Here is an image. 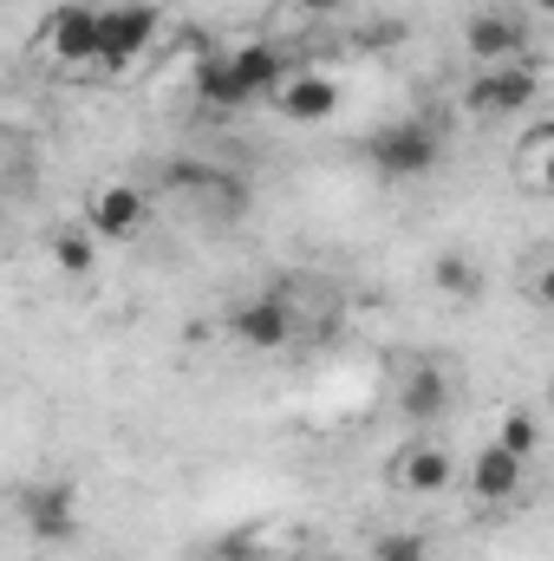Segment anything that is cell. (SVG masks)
Wrapping results in <instances>:
<instances>
[{"instance_id":"44dd1931","label":"cell","mask_w":554,"mask_h":561,"mask_svg":"<svg viewBox=\"0 0 554 561\" xmlns=\"http://www.w3.org/2000/svg\"><path fill=\"white\" fill-rule=\"evenodd\" d=\"M287 7H300V13H333V7H346V0H287Z\"/></svg>"},{"instance_id":"6da1fadb","label":"cell","mask_w":554,"mask_h":561,"mask_svg":"<svg viewBox=\"0 0 554 561\" xmlns=\"http://www.w3.org/2000/svg\"><path fill=\"white\" fill-rule=\"evenodd\" d=\"M280 79H287V59H280L268 39H249L235 53H203L196 59V99L209 112H249L255 99H268Z\"/></svg>"},{"instance_id":"ba28073f","label":"cell","mask_w":554,"mask_h":561,"mask_svg":"<svg viewBox=\"0 0 554 561\" xmlns=\"http://www.w3.org/2000/svg\"><path fill=\"white\" fill-rule=\"evenodd\" d=\"M463 53L470 66H516V59H535L529 53V20L509 13V7H476L463 20Z\"/></svg>"},{"instance_id":"e0dca14e","label":"cell","mask_w":554,"mask_h":561,"mask_svg":"<svg viewBox=\"0 0 554 561\" xmlns=\"http://www.w3.org/2000/svg\"><path fill=\"white\" fill-rule=\"evenodd\" d=\"M496 444H503L509 457L529 463V457L542 450V424H535V412H503V437H496Z\"/></svg>"},{"instance_id":"7a4b0ae2","label":"cell","mask_w":554,"mask_h":561,"mask_svg":"<svg viewBox=\"0 0 554 561\" xmlns=\"http://www.w3.org/2000/svg\"><path fill=\"white\" fill-rule=\"evenodd\" d=\"M535 99H542V66H535V59H516V66H476L470 85H463V112H470L476 125L522 118Z\"/></svg>"},{"instance_id":"ac0fdd59","label":"cell","mask_w":554,"mask_h":561,"mask_svg":"<svg viewBox=\"0 0 554 561\" xmlns=\"http://www.w3.org/2000/svg\"><path fill=\"white\" fill-rule=\"evenodd\" d=\"M549 150H554V131H549V125H535L529 144H522V176H529V190H542V183H549Z\"/></svg>"},{"instance_id":"52a82bcc","label":"cell","mask_w":554,"mask_h":561,"mask_svg":"<svg viewBox=\"0 0 554 561\" xmlns=\"http://www.w3.org/2000/svg\"><path fill=\"white\" fill-rule=\"evenodd\" d=\"M157 26L163 13L150 0H118V7H99V66L118 72V66H138L143 53L157 46Z\"/></svg>"},{"instance_id":"9c48e42d","label":"cell","mask_w":554,"mask_h":561,"mask_svg":"<svg viewBox=\"0 0 554 561\" xmlns=\"http://www.w3.org/2000/svg\"><path fill=\"white\" fill-rule=\"evenodd\" d=\"M20 523H26V536L46 542V549L72 542V536H79V496H72V483H26V490H20Z\"/></svg>"},{"instance_id":"8fae6325","label":"cell","mask_w":554,"mask_h":561,"mask_svg":"<svg viewBox=\"0 0 554 561\" xmlns=\"http://www.w3.org/2000/svg\"><path fill=\"white\" fill-rule=\"evenodd\" d=\"M143 216H150V196H143L138 183H105L92 196V209H85V229L99 242H131L143 229Z\"/></svg>"},{"instance_id":"7402d4cb","label":"cell","mask_w":554,"mask_h":561,"mask_svg":"<svg viewBox=\"0 0 554 561\" xmlns=\"http://www.w3.org/2000/svg\"><path fill=\"white\" fill-rule=\"evenodd\" d=\"M535 7H542V13H549V7H554V0H535Z\"/></svg>"},{"instance_id":"8992f818","label":"cell","mask_w":554,"mask_h":561,"mask_svg":"<svg viewBox=\"0 0 554 561\" xmlns=\"http://www.w3.org/2000/svg\"><path fill=\"white\" fill-rule=\"evenodd\" d=\"M163 183H170L176 196H189V209L209 216V222H235V216H249V203H255V190H249L235 170H216V163H170Z\"/></svg>"},{"instance_id":"2e32d148","label":"cell","mask_w":554,"mask_h":561,"mask_svg":"<svg viewBox=\"0 0 554 561\" xmlns=\"http://www.w3.org/2000/svg\"><path fill=\"white\" fill-rule=\"evenodd\" d=\"M430 280H437V294H457V300H470V294H476V262H470V255H437V262H430Z\"/></svg>"},{"instance_id":"30bf717a","label":"cell","mask_w":554,"mask_h":561,"mask_svg":"<svg viewBox=\"0 0 554 561\" xmlns=\"http://www.w3.org/2000/svg\"><path fill=\"white\" fill-rule=\"evenodd\" d=\"M268 99H275V112L287 118V125H326V118L339 112L346 92H339L326 72H287Z\"/></svg>"},{"instance_id":"9a60e30c","label":"cell","mask_w":554,"mask_h":561,"mask_svg":"<svg viewBox=\"0 0 554 561\" xmlns=\"http://www.w3.org/2000/svg\"><path fill=\"white\" fill-rule=\"evenodd\" d=\"M53 268L72 280H85L92 268H99V236L85 229V222H72V229H59L53 236Z\"/></svg>"},{"instance_id":"277c9868","label":"cell","mask_w":554,"mask_h":561,"mask_svg":"<svg viewBox=\"0 0 554 561\" xmlns=\"http://www.w3.org/2000/svg\"><path fill=\"white\" fill-rule=\"evenodd\" d=\"M249 353H280V346H293V333H300V307H293V287H262V294H249V300H235L229 307V320H222Z\"/></svg>"},{"instance_id":"ffe728a7","label":"cell","mask_w":554,"mask_h":561,"mask_svg":"<svg viewBox=\"0 0 554 561\" xmlns=\"http://www.w3.org/2000/svg\"><path fill=\"white\" fill-rule=\"evenodd\" d=\"M372 561H430V556H424L417 536H385V542L372 549Z\"/></svg>"},{"instance_id":"d6986e66","label":"cell","mask_w":554,"mask_h":561,"mask_svg":"<svg viewBox=\"0 0 554 561\" xmlns=\"http://www.w3.org/2000/svg\"><path fill=\"white\" fill-rule=\"evenodd\" d=\"M196 561H268V556H262V542H249V536H222V542H209Z\"/></svg>"},{"instance_id":"4fadbf2b","label":"cell","mask_w":554,"mask_h":561,"mask_svg":"<svg viewBox=\"0 0 554 561\" xmlns=\"http://www.w3.org/2000/svg\"><path fill=\"white\" fill-rule=\"evenodd\" d=\"M522 477H529V463L509 457L503 444H483V450L470 457V496H476V503H509V496L522 490Z\"/></svg>"},{"instance_id":"5b68a950","label":"cell","mask_w":554,"mask_h":561,"mask_svg":"<svg viewBox=\"0 0 554 561\" xmlns=\"http://www.w3.org/2000/svg\"><path fill=\"white\" fill-rule=\"evenodd\" d=\"M39 53L53 59V66H66V72H105L99 66V7H85V0H66V7H53L46 20H39Z\"/></svg>"},{"instance_id":"5bb4252c","label":"cell","mask_w":554,"mask_h":561,"mask_svg":"<svg viewBox=\"0 0 554 561\" xmlns=\"http://www.w3.org/2000/svg\"><path fill=\"white\" fill-rule=\"evenodd\" d=\"M450 483H457V463H450L443 444H412V450L399 457V490H412V496H443Z\"/></svg>"},{"instance_id":"3957f363","label":"cell","mask_w":554,"mask_h":561,"mask_svg":"<svg viewBox=\"0 0 554 561\" xmlns=\"http://www.w3.org/2000/svg\"><path fill=\"white\" fill-rule=\"evenodd\" d=\"M437 157H443V138H437L430 118H399V125H385V131L366 138V163H372L385 183H417V176H430Z\"/></svg>"},{"instance_id":"7c38bea8","label":"cell","mask_w":554,"mask_h":561,"mask_svg":"<svg viewBox=\"0 0 554 561\" xmlns=\"http://www.w3.org/2000/svg\"><path fill=\"white\" fill-rule=\"evenodd\" d=\"M450 405H457V386H450L443 366H417V373H405V386H399V412H405L412 424H443L450 419Z\"/></svg>"}]
</instances>
